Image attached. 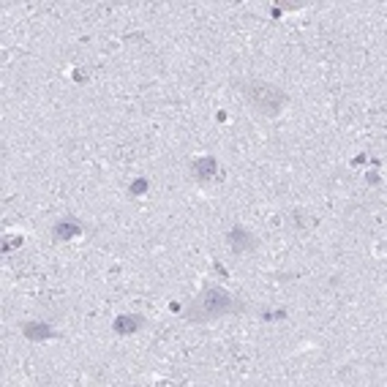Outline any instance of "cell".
Returning <instances> with one entry per match:
<instances>
[{
    "instance_id": "1",
    "label": "cell",
    "mask_w": 387,
    "mask_h": 387,
    "mask_svg": "<svg viewBox=\"0 0 387 387\" xmlns=\"http://www.w3.org/2000/svg\"><path fill=\"white\" fill-rule=\"evenodd\" d=\"M240 305L238 300L224 289V286H205L197 300H191L183 308V322L194 325H208L213 319H221L227 314H235Z\"/></svg>"
},
{
    "instance_id": "2",
    "label": "cell",
    "mask_w": 387,
    "mask_h": 387,
    "mask_svg": "<svg viewBox=\"0 0 387 387\" xmlns=\"http://www.w3.org/2000/svg\"><path fill=\"white\" fill-rule=\"evenodd\" d=\"M243 93H246V101H249L257 112L267 115V118H275V115L289 104V96H286L281 88H275V85H270V82H262V79L249 82Z\"/></svg>"
},
{
    "instance_id": "3",
    "label": "cell",
    "mask_w": 387,
    "mask_h": 387,
    "mask_svg": "<svg viewBox=\"0 0 387 387\" xmlns=\"http://www.w3.org/2000/svg\"><path fill=\"white\" fill-rule=\"evenodd\" d=\"M227 243H229V249H232L235 254H251V251L259 249V240L246 227H240V224L227 232Z\"/></svg>"
},
{
    "instance_id": "4",
    "label": "cell",
    "mask_w": 387,
    "mask_h": 387,
    "mask_svg": "<svg viewBox=\"0 0 387 387\" xmlns=\"http://www.w3.org/2000/svg\"><path fill=\"white\" fill-rule=\"evenodd\" d=\"M82 232H85V227H82V221L74 219V216H63L60 221L52 224V238H55V240H74V238H79Z\"/></svg>"
},
{
    "instance_id": "5",
    "label": "cell",
    "mask_w": 387,
    "mask_h": 387,
    "mask_svg": "<svg viewBox=\"0 0 387 387\" xmlns=\"http://www.w3.org/2000/svg\"><path fill=\"white\" fill-rule=\"evenodd\" d=\"M145 325H147V319H145L142 314H121V316H115L112 330H115L118 336H134V333H139Z\"/></svg>"
},
{
    "instance_id": "6",
    "label": "cell",
    "mask_w": 387,
    "mask_h": 387,
    "mask_svg": "<svg viewBox=\"0 0 387 387\" xmlns=\"http://www.w3.org/2000/svg\"><path fill=\"white\" fill-rule=\"evenodd\" d=\"M22 336H25L27 341H33V344L58 338V333H55V330H52L47 322H25V325H22Z\"/></svg>"
},
{
    "instance_id": "7",
    "label": "cell",
    "mask_w": 387,
    "mask_h": 387,
    "mask_svg": "<svg viewBox=\"0 0 387 387\" xmlns=\"http://www.w3.org/2000/svg\"><path fill=\"white\" fill-rule=\"evenodd\" d=\"M216 172H219V161L213 158V155H202V158H197L194 164H191V175L197 177V180H210V177H216Z\"/></svg>"
},
{
    "instance_id": "8",
    "label": "cell",
    "mask_w": 387,
    "mask_h": 387,
    "mask_svg": "<svg viewBox=\"0 0 387 387\" xmlns=\"http://www.w3.org/2000/svg\"><path fill=\"white\" fill-rule=\"evenodd\" d=\"M147 188H150V180H147V177H136V180L129 186V194L131 197H142Z\"/></svg>"
},
{
    "instance_id": "9",
    "label": "cell",
    "mask_w": 387,
    "mask_h": 387,
    "mask_svg": "<svg viewBox=\"0 0 387 387\" xmlns=\"http://www.w3.org/2000/svg\"><path fill=\"white\" fill-rule=\"evenodd\" d=\"M264 322H278V319H286V311H270V314H262Z\"/></svg>"
},
{
    "instance_id": "10",
    "label": "cell",
    "mask_w": 387,
    "mask_h": 387,
    "mask_svg": "<svg viewBox=\"0 0 387 387\" xmlns=\"http://www.w3.org/2000/svg\"><path fill=\"white\" fill-rule=\"evenodd\" d=\"M216 273H219V275H221V278H227V270H224V267H221V264H219V262H216Z\"/></svg>"
}]
</instances>
